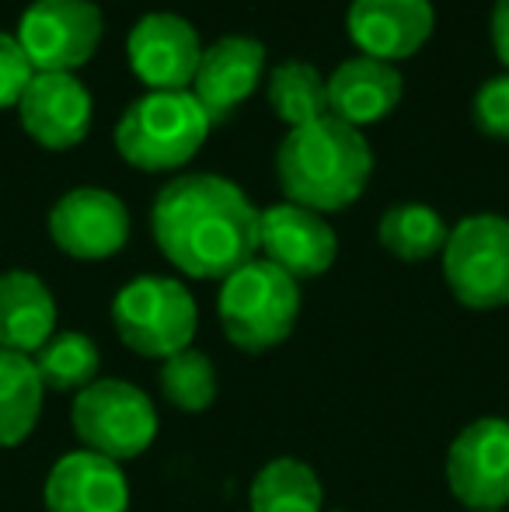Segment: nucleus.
<instances>
[{"mask_svg": "<svg viewBox=\"0 0 509 512\" xmlns=\"http://www.w3.org/2000/svg\"><path fill=\"white\" fill-rule=\"evenodd\" d=\"M258 213L231 178H171L154 199L150 230L161 255L192 279H220L245 269L258 251Z\"/></svg>", "mask_w": 509, "mask_h": 512, "instance_id": "nucleus-1", "label": "nucleus"}, {"mask_svg": "<svg viewBox=\"0 0 509 512\" xmlns=\"http://www.w3.org/2000/svg\"><path fill=\"white\" fill-rule=\"evenodd\" d=\"M374 175V150L367 136L335 115L297 126L276 150V178L286 203L339 213L363 196Z\"/></svg>", "mask_w": 509, "mask_h": 512, "instance_id": "nucleus-2", "label": "nucleus"}, {"mask_svg": "<svg viewBox=\"0 0 509 512\" xmlns=\"http://www.w3.org/2000/svg\"><path fill=\"white\" fill-rule=\"evenodd\" d=\"M210 129V115L192 91H150L123 112L116 150L136 171H175L203 150Z\"/></svg>", "mask_w": 509, "mask_h": 512, "instance_id": "nucleus-3", "label": "nucleus"}, {"mask_svg": "<svg viewBox=\"0 0 509 512\" xmlns=\"http://www.w3.org/2000/svg\"><path fill=\"white\" fill-rule=\"evenodd\" d=\"M217 314L224 335L241 352H269L283 345L297 324L300 286L272 262L252 258L220 283Z\"/></svg>", "mask_w": 509, "mask_h": 512, "instance_id": "nucleus-4", "label": "nucleus"}, {"mask_svg": "<svg viewBox=\"0 0 509 512\" xmlns=\"http://www.w3.org/2000/svg\"><path fill=\"white\" fill-rule=\"evenodd\" d=\"M112 324L126 349L147 359H171L192 349L199 310L189 286L168 276H140L112 300Z\"/></svg>", "mask_w": 509, "mask_h": 512, "instance_id": "nucleus-5", "label": "nucleus"}, {"mask_svg": "<svg viewBox=\"0 0 509 512\" xmlns=\"http://www.w3.org/2000/svg\"><path fill=\"white\" fill-rule=\"evenodd\" d=\"M443 279L471 310L509 304V220L499 213L464 216L443 248Z\"/></svg>", "mask_w": 509, "mask_h": 512, "instance_id": "nucleus-6", "label": "nucleus"}, {"mask_svg": "<svg viewBox=\"0 0 509 512\" xmlns=\"http://www.w3.org/2000/svg\"><path fill=\"white\" fill-rule=\"evenodd\" d=\"M70 418L84 450L102 453L116 464L140 457L157 436L154 405L140 387L126 380H95L77 391Z\"/></svg>", "mask_w": 509, "mask_h": 512, "instance_id": "nucleus-7", "label": "nucleus"}, {"mask_svg": "<svg viewBox=\"0 0 509 512\" xmlns=\"http://www.w3.org/2000/svg\"><path fill=\"white\" fill-rule=\"evenodd\" d=\"M105 18L91 0H35L18 21V46L35 74H74L102 46Z\"/></svg>", "mask_w": 509, "mask_h": 512, "instance_id": "nucleus-8", "label": "nucleus"}, {"mask_svg": "<svg viewBox=\"0 0 509 512\" xmlns=\"http://www.w3.org/2000/svg\"><path fill=\"white\" fill-rule=\"evenodd\" d=\"M447 485L468 512H499L509 506V422L475 418L447 450Z\"/></svg>", "mask_w": 509, "mask_h": 512, "instance_id": "nucleus-9", "label": "nucleus"}, {"mask_svg": "<svg viewBox=\"0 0 509 512\" xmlns=\"http://www.w3.org/2000/svg\"><path fill=\"white\" fill-rule=\"evenodd\" d=\"M203 49L196 28L171 11L143 14L126 35L129 70L150 91H189Z\"/></svg>", "mask_w": 509, "mask_h": 512, "instance_id": "nucleus-10", "label": "nucleus"}, {"mask_svg": "<svg viewBox=\"0 0 509 512\" xmlns=\"http://www.w3.org/2000/svg\"><path fill=\"white\" fill-rule=\"evenodd\" d=\"M49 237L63 255L77 262H102L126 248L129 209L112 192L81 185L49 209Z\"/></svg>", "mask_w": 509, "mask_h": 512, "instance_id": "nucleus-11", "label": "nucleus"}, {"mask_svg": "<svg viewBox=\"0 0 509 512\" xmlns=\"http://www.w3.org/2000/svg\"><path fill=\"white\" fill-rule=\"evenodd\" d=\"M258 251L286 276H325L339 255V237L321 213L293 203H276L258 213Z\"/></svg>", "mask_w": 509, "mask_h": 512, "instance_id": "nucleus-12", "label": "nucleus"}, {"mask_svg": "<svg viewBox=\"0 0 509 512\" xmlns=\"http://www.w3.org/2000/svg\"><path fill=\"white\" fill-rule=\"evenodd\" d=\"M95 102L74 74H32L18 102L21 129L46 150H70L88 136Z\"/></svg>", "mask_w": 509, "mask_h": 512, "instance_id": "nucleus-13", "label": "nucleus"}, {"mask_svg": "<svg viewBox=\"0 0 509 512\" xmlns=\"http://www.w3.org/2000/svg\"><path fill=\"white\" fill-rule=\"evenodd\" d=\"M436 11L429 0H353L349 4V39L360 56L398 63L415 56L429 42Z\"/></svg>", "mask_w": 509, "mask_h": 512, "instance_id": "nucleus-14", "label": "nucleus"}, {"mask_svg": "<svg viewBox=\"0 0 509 512\" xmlns=\"http://www.w3.org/2000/svg\"><path fill=\"white\" fill-rule=\"evenodd\" d=\"M265 74V46L248 35H224L203 49V60L192 77V95L210 115V122H224L238 105L255 95Z\"/></svg>", "mask_w": 509, "mask_h": 512, "instance_id": "nucleus-15", "label": "nucleus"}, {"mask_svg": "<svg viewBox=\"0 0 509 512\" xmlns=\"http://www.w3.org/2000/svg\"><path fill=\"white\" fill-rule=\"evenodd\" d=\"M46 512H129V485L116 460L74 450L46 478Z\"/></svg>", "mask_w": 509, "mask_h": 512, "instance_id": "nucleus-16", "label": "nucleus"}, {"mask_svg": "<svg viewBox=\"0 0 509 512\" xmlns=\"http://www.w3.org/2000/svg\"><path fill=\"white\" fill-rule=\"evenodd\" d=\"M325 81L328 115L356 129L387 119L405 95V81H401L398 67L384 60H370V56H353V60L339 63Z\"/></svg>", "mask_w": 509, "mask_h": 512, "instance_id": "nucleus-17", "label": "nucleus"}, {"mask_svg": "<svg viewBox=\"0 0 509 512\" xmlns=\"http://www.w3.org/2000/svg\"><path fill=\"white\" fill-rule=\"evenodd\" d=\"M56 335V300L35 272L0 276V349L35 356Z\"/></svg>", "mask_w": 509, "mask_h": 512, "instance_id": "nucleus-18", "label": "nucleus"}, {"mask_svg": "<svg viewBox=\"0 0 509 512\" xmlns=\"http://www.w3.org/2000/svg\"><path fill=\"white\" fill-rule=\"evenodd\" d=\"M46 387L32 356L0 349V446H18L32 436L42 415Z\"/></svg>", "mask_w": 509, "mask_h": 512, "instance_id": "nucleus-19", "label": "nucleus"}, {"mask_svg": "<svg viewBox=\"0 0 509 512\" xmlns=\"http://www.w3.org/2000/svg\"><path fill=\"white\" fill-rule=\"evenodd\" d=\"M248 502L252 512H321L325 492L311 464L297 457H276L255 474Z\"/></svg>", "mask_w": 509, "mask_h": 512, "instance_id": "nucleus-20", "label": "nucleus"}, {"mask_svg": "<svg viewBox=\"0 0 509 512\" xmlns=\"http://www.w3.org/2000/svg\"><path fill=\"white\" fill-rule=\"evenodd\" d=\"M377 237H381L387 255L401 258V262H426V258L443 255L450 227L433 206L401 203L381 216Z\"/></svg>", "mask_w": 509, "mask_h": 512, "instance_id": "nucleus-21", "label": "nucleus"}, {"mask_svg": "<svg viewBox=\"0 0 509 512\" xmlns=\"http://www.w3.org/2000/svg\"><path fill=\"white\" fill-rule=\"evenodd\" d=\"M269 105L272 115L283 119L290 129L328 115V81L318 74L314 63L286 60L269 74Z\"/></svg>", "mask_w": 509, "mask_h": 512, "instance_id": "nucleus-22", "label": "nucleus"}, {"mask_svg": "<svg viewBox=\"0 0 509 512\" xmlns=\"http://www.w3.org/2000/svg\"><path fill=\"white\" fill-rule=\"evenodd\" d=\"M32 363L46 391H84L88 384H95L102 352H98L95 338L81 335V331H56L35 352Z\"/></svg>", "mask_w": 509, "mask_h": 512, "instance_id": "nucleus-23", "label": "nucleus"}, {"mask_svg": "<svg viewBox=\"0 0 509 512\" xmlns=\"http://www.w3.org/2000/svg\"><path fill=\"white\" fill-rule=\"evenodd\" d=\"M157 377H161V394L178 411H206L217 398V366L199 349L164 359Z\"/></svg>", "mask_w": 509, "mask_h": 512, "instance_id": "nucleus-24", "label": "nucleus"}, {"mask_svg": "<svg viewBox=\"0 0 509 512\" xmlns=\"http://www.w3.org/2000/svg\"><path fill=\"white\" fill-rule=\"evenodd\" d=\"M471 115H475V126L482 129L492 140L509 143V74L489 77V81L478 88L475 102H471Z\"/></svg>", "mask_w": 509, "mask_h": 512, "instance_id": "nucleus-25", "label": "nucleus"}, {"mask_svg": "<svg viewBox=\"0 0 509 512\" xmlns=\"http://www.w3.org/2000/svg\"><path fill=\"white\" fill-rule=\"evenodd\" d=\"M32 74L35 70L28 63V56L21 53L18 39L0 32V108H18Z\"/></svg>", "mask_w": 509, "mask_h": 512, "instance_id": "nucleus-26", "label": "nucleus"}, {"mask_svg": "<svg viewBox=\"0 0 509 512\" xmlns=\"http://www.w3.org/2000/svg\"><path fill=\"white\" fill-rule=\"evenodd\" d=\"M492 49L509 74V0H496L492 7Z\"/></svg>", "mask_w": 509, "mask_h": 512, "instance_id": "nucleus-27", "label": "nucleus"}, {"mask_svg": "<svg viewBox=\"0 0 509 512\" xmlns=\"http://www.w3.org/2000/svg\"><path fill=\"white\" fill-rule=\"evenodd\" d=\"M332 512H346V509H332Z\"/></svg>", "mask_w": 509, "mask_h": 512, "instance_id": "nucleus-28", "label": "nucleus"}]
</instances>
